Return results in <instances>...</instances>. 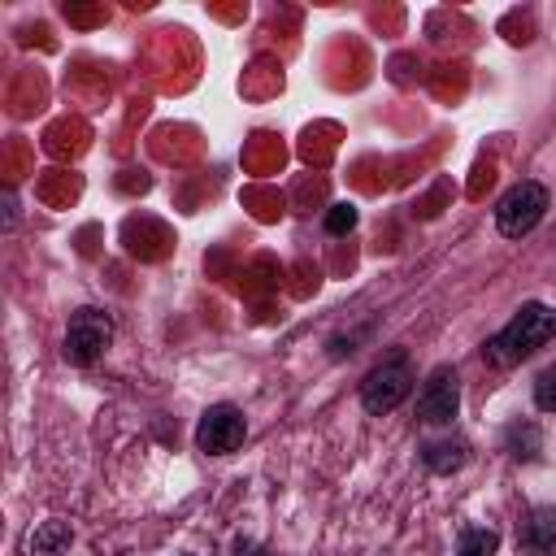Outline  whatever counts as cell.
<instances>
[{
	"label": "cell",
	"mask_w": 556,
	"mask_h": 556,
	"mask_svg": "<svg viewBox=\"0 0 556 556\" xmlns=\"http://www.w3.org/2000/svg\"><path fill=\"white\" fill-rule=\"evenodd\" d=\"M352 226H356V208L352 204H330L326 208V230L330 235H348Z\"/></svg>",
	"instance_id": "cell-12"
},
{
	"label": "cell",
	"mask_w": 556,
	"mask_h": 556,
	"mask_svg": "<svg viewBox=\"0 0 556 556\" xmlns=\"http://www.w3.org/2000/svg\"><path fill=\"white\" fill-rule=\"evenodd\" d=\"M243 434H248V421H243V413H239L235 404H213V408H204L200 421H195V447H200L204 456H226V452H235V447L243 443Z\"/></svg>",
	"instance_id": "cell-5"
},
{
	"label": "cell",
	"mask_w": 556,
	"mask_h": 556,
	"mask_svg": "<svg viewBox=\"0 0 556 556\" xmlns=\"http://www.w3.org/2000/svg\"><path fill=\"white\" fill-rule=\"evenodd\" d=\"M534 404L543 413H556V365H547L539 378H534Z\"/></svg>",
	"instance_id": "cell-11"
},
{
	"label": "cell",
	"mask_w": 556,
	"mask_h": 556,
	"mask_svg": "<svg viewBox=\"0 0 556 556\" xmlns=\"http://www.w3.org/2000/svg\"><path fill=\"white\" fill-rule=\"evenodd\" d=\"M13 222H17V200L4 195V230H13Z\"/></svg>",
	"instance_id": "cell-14"
},
{
	"label": "cell",
	"mask_w": 556,
	"mask_h": 556,
	"mask_svg": "<svg viewBox=\"0 0 556 556\" xmlns=\"http://www.w3.org/2000/svg\"><path fill=\"white\" fill-rule=\"evenodd\" d=\"M70 543H74V530H70V521H61V517H48V521H39V526L30 530V539H26V552H30V556H65V552H70Z\"/></svg>",
	"instance_id": "cell-8"
},
{
	"label": "cell",
	"mask_w": 556,
	"mask_h": 556,
	"mask_svg": "<svg viewBox=\"0 0 556 556\" xmlns=\"http://www.w3.org/2000/svg\"><path fill=\"white\" fill-rule=\"evenodd\" d=\"M408 391H413V365H408L404 352H391L387 361H378V365L365 374V382H361V404H365V413L382 417V413L400 408V404L408 400Z\"/></svg>",
	"instance_id": "cell-2"
},
{
	"label": "cell",
	"mask_w": 556,
	"mask_h": 556,
	"mask_svg": "<svg viewBox=\"0 0 556 556\" xmlns=\"http://www.w3.org/2000/svg\"><path fill=\"white\" fill-rule=\"evenodd\" d=\"M421 460L430 473H456L469 460V443L465 439H434L421 447Z\"/></svg>",
	"instance_id": "cell-9"
},
{
	"label": "cell",
	"mask_w": 556,
	"mask_h": 556,
	"mask_svg": "<svg viewBox=\"0 0 556 556\" xmlns=\"http://www.w3.org/2000/svg\"><path fill=\"white\" fill-rule=\"evenodd\" d=\"M543 213H547V187L521 178V182H513V187L495 200V230H500L504 239H521V235H530V230L543 222Z\"/></svg>",
	"instance_id": "cell-3"
},
{
	"label": "cell",
	"mask_w": 556,
	"mask_h": 556,
	"mask_svg": "<svg viewBox=\"0 0 556 556\" xmlns=\"http://www.w3.org/2000/svg\"><path fill=\"white\" fill-rule=\"evenodd\" d=\"M113 343V317L104 308H74L70 313V326H65V343H61V356L70 365H96L104 356V348Z\"/></svg>",
	"instance_id": "cell-4"
},
{
	"label": "cell",
	"mask_w": 556,
	"mask_h": 556,
	"mask_svg": "<svg viewBox=\"0 0 556 556\" xmlns=\"http://www.w3.org/2000/svg\"><path fill=\"white\" fill-rule=\"evenodd\" d=\"M521 547L526 556H556V508H530L521 521Z\"/></svg>",
	"instance_id": "cell-7"
},
{
	"label": "cell",
	"mask_w": 556,
	"mask_h": 556,
	"mask_svg": "<svg viewBox=\"0 0 556 556\" xmlns=\"http://www.w3.org/2000/svg\"><path fill=\"white\" fill-rule=\"evenodd\" d=\"M235 556H274V552L261 547V543H252V539H235Z\"/></svg>",
	"instance_id": "cell-13"
},
{
	"label": "cell",
	"mask_w": 556,
	"mask_h": 556,
	"mask_svg": "<svg viewBox=\"0 0 556 556\" xmlns=\"http://www.w3.org/2000/svg\"><path fill=\"white\" fill-rule=\"evenodd\" d=\"M495 552H500V534H495L491 526L465 530V534H460V547H456V556H495Z\"/></svg>",
	"instance_id": "cell-10"
},
{
	"label": "cell",
	"mask_w": 556,
	"mask_h": 556,
	"mask_svg": "<svg viewBox=\"0 0 556 556\" xmlns=\"http://www.w3.org/2000/svg\"><path fill=\"white\" fill-rule=\"evenodd\" d=\"M460 413V387H456V374L447 365H439L421 391H417V417L430 421V426H447L452 417Z\"/></svg>",
	"instance_id": "cell-6"
},
{
	"label": "cell",
	"mask_w": 556,
	"mask_h": 556,
	"mask_svg": "<svg viewBox=\"0 0 556 556\" xmlns=\"http://www.w3.org/2000/svg\"><path fill=\"white\" fill-rule=\"evenodd\" d=\"M547 339H556V308L543 304V300H530L482 343V356L491 365H500V369H513L526 356H534Z\"/></svg>",
	"instance_id": "cell-1"
}]
</instances>
